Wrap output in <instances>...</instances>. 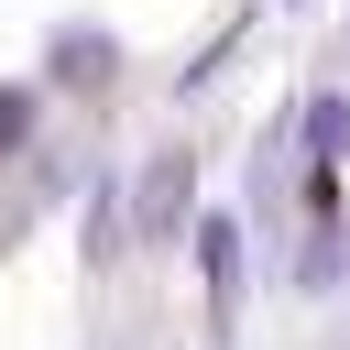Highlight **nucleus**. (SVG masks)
I'll list each match as a JSON object with an SVG mask.
<instances>
[{
    "label": "nucleus",
    "mask_w": 350,
    "mask_h": 350,
    "mask_svg": "<svg viewBox=\"0 0 350 350\" xmlns=\"http://www.w3.org/2000/svg\"><path fill=\"white\" fill-rule=\"evenodd\" d=\"M22 120H33V109H22V98H0V153L22 142Z\"/></svg>",
    "instance_id": "f257e3e1"
}]
</instances>
